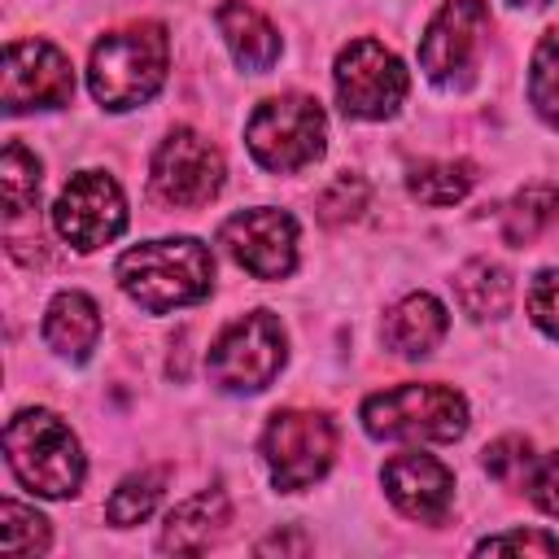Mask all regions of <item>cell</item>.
<instances>
[{"label":"cell","mask_w":559,"mask_h":559,"mask_svg":"<svg viewBox=\"0 0 559 559\" xmlns=\"http://www.w3.org/2000/svg\"><path fill=\"white\" fill-rule=\"evenodd\" d=\"M118 288L148 314L197 306L214 288V253L197 236H162L127 249L114 266Z\"/></svg>","instance_id":"1"},{"label":"cell","mask_w":559,"mask_h":559,"mask_svg":"<svg viewBox=\"0 0 559 559\" xmlns=\"http://www.w3.org/2000/svg\"><path fill=\"white\" fill-rule=\"evenodd\" d=\"M170 70V35L162 22H131L92 44L87 87L100 109L127 114L148 105Z\"/></svg>","instance_id":"2"},{"label":"cell","mask_w":559,"mask_h":559,"mask_svg":"<svg viewBox=\"0 0 559 559\" xmlns=\"http://www.w3.org/2000/svg\"><path fill=\"white\" fill-rule=\"evenodd\" d=\"M4 459L17 485L39 498H74L87 476L79 437L57 411L44 406H26L4 424Z\"/></svg>","instance_id":"3"},{"label":"cell","mask_w":559,"mask_h":559,"mask_svg":"<svg viewBox=\"0 0 559 559\" xmlns=\"http://www.w3.org/2000/svg\"><path fill=\"white\" fill-rule=\"evenodd\" d=\"M245 144H249V157L271 175L306 170L328 148V114L314 96H301V92L271 96L249 114Z\"/></svg>","instance_id":"4"},{"label":"cell","mask_w":559,"mask_h":559,"mask_svg":"<svg viewBox=\"0 0 559 559\" xmlns=\"http://www.w3.org/2000/svg\"><path fill=\"white\" fill-rule=\"evenodd\" d=\"M358 415L376 441H459L467 432V397L450 384H397L371 393Z\"/></svg>","instance_id":"5"},{"label":"cell","mask_w":559,"mask_h":559,"mask_svg":"<svg viewBox=\"0 0 559 559\" xmlns=\"http://www.w3.org/2000/svg\"><path fill=\"white\" fill-rule=\"evenodd\" d=\"M288 362L284 323L271 310H249L231 319L210 345L205 371L223 393H262Z\"/></svg>","instance_id":"6"},{"label":"cell","mask_w":559,"mask_h":559,"mask_svg":"<svg viewBox=\"0 0 559 559\" xmlns=\"http://www.w3.org/2000/svg\"><path fill=\"white\" fill-rule=\"evenodd\" d=\"M262 463L280 493H301L328 476L336 459V428L323 411H275L262 428Z\"/></svg>","instance_id":"7"},{"label":"cell","mask_w":559,"mask_h":559,"mask_svg":"<svg viewBox=\"0 0 559 559\" xmlns=\"http://www.w3.org/2000/svg\"><path fill=\"white\" fill-rule=\"evenodd\" d=\"M332 87L336 100L345 109V118H362V122H384L402 109L411 74L402 66V57L393 48H384L380 39H349L336 52L332 66Z\"/></svg>","instance_id":"8"},{"label":"cell","mask_w":559,"mask_h":559,"mask_svg":"<svg viewBox=\"0 0 559 559\" xmlns=\"http://www.w3.org/2000/svg\"><path fill=\"white\" fill-rule=\"evenodd\" d=\"M223 179H227L223 153L192 127L166 131V140L153 148L148 188H153V197L162 205H175V210L210 205L223 192Z\"/></svg>","instance_id":"9"},{"label":"cell","mask_w":559,"mask_h":559,"mask_svg":"<svg viewBox=\"0 0 559 559\" xmlns=\"http://www.w3.org/2000/svg\"><path fill=\"white\" fill-rule=\"evenodd\" d=\"M52 227L66 245L79 253H92L127 231V197L114 175L105 170H79L52 201Z\"/></svg>","instance_id":"10"},{"label":"cell","mask_w":559,"mask_h":559,"mask_svg":"<svg viewBox=\"0 0 559 559\" xmlns=\"http://www.w3.org/2000/svg\"><path fill=\"white\" fill-rule=\"evenodd\" d=\"M74 96V66L48 39H9L0 70V105L4 114L26 109H61Z\"/></svg>","instance_id":"11"},{"label":"cell","mask_w":559,"mask_h":559,"mask_svg":"<svg viewBox=\"0 0 559 559\" xmlns=\"http://www.w3.org/2000/svg\"><path fill=\"white\" fill-rule=\"evenodd\" d=\"M485 35H489V4L485 0H445L419 39L424 79L437 87H463L476 57H480Z\"/></svg>","instance_id":"12"},{"label":"cell","mask_w":559,"mask_h":559,"mask_svg":"<svg viewBox=\"0 0 559 559\" xmlns=\"http://www.w3.org/2000/svg\"><path fill=\"white\" fill-rule=\"evenodd\" d=\"M218 245L253 280H288L297 266V218L275 205H253L223 218Z\"/></svg>","instance_id":"13"},{"label":"cell","mask_w":559,"mask_h":559,"mask_svg":"<svg viewBox=\"0 0 559 559\" xmlns=\"http://www.w3.org/2000/svg\"><path fill=\"white\" fill-rule=\"evenodd\" d=\"M384 480V493L389 502L406 515V520H419V524H441L450 502H454V476L441 459L432 454H419V450H406V454H393L380 472Z\"/></svg>","instance_id":"14"},{"label":"cell","mask_w":559,"mask_h":559,"mask_svg":"<svg viewBox=\"0 0 559 559\" xmlns=\"http://www.w3.org/2000/svg\"><path fill=\"white\" fill-rule=\"evenodd\" d=\"M445 332H450V314L432 293H406L397 306H389L380 323V341L397 358H428L445 341Z\"/></svg>","instance_id":"15"},{"label":"cell","mask_w":559,"mask_h":559,"mask_svg":"<svg viewBox=\"0 0 559 559\" xmlns=\"http://www.w3.org/2000/svg\"><path fill=\"white\" fill-rule=\"evenodd\" d=\"M231 524V502L227 493L214 485V489H201L192 498H183L166 524H162V537H157V550L162 555H201L218 542V533Z\"/></svg>","instance_id":"16"},{"label":"cell","mask_w":559,"mask_h":559,"mask_svg":"<svg viewBox=\"0 0 559 559\" xmlns=\"http://www.w3.org/2000/svg\"><path fill=\"white\" fill-rule=\"evenodd\" d=\"M214 26H218L231 61L240 70H249V74H266L280 61V52H284L280 31L253 4H245V0H223L214 9Z\"/></svg>","instance_id":"17"},{"label":"cell","mask_w":559,"mask_h":559,"mask_svg":"<svg viewBox=\"0 0 559 559\" xmlns=\"http://www.w3.org/2000/svg\"><path fill=\"white\" fill-rule=\"evenodd\" d=\"M39 332H44V345H48L57 358H66V362H87L92 349H96V341H100V310H96V301H92L87 293L66 288V293H57V297L48 301Z\"/></svg>","instance_id":"18"},{"label":"cell","mask_w":559,"mask_h":559,"mask_svg":"<svg viewBox=\"0 0 559 559\" xmlns=\"http://www.w3.org/2000/svg\"><path fill=\"white\" fill-rule=\"evenodd\" d=\"M511 297H515V284H511V271L502 262H489V258H472L454 271V301L463 306L467 319L485 323V319H502L511 310Z\"/></svg>","instance_id":"19"},{"label":"cell","mask_w":559,"mask_h":559,"mask_svg":"<svg viewBox=\"0 0 559 559\" xmlns=\"http://www.w3.org/2000/svg\"><path fill=\"white\" fill-rule=\"evenodd\" d=\"M0 205H4V227H17L39 205V157L17 140H9L0 157Z\"/></svg>","instance_id":"20"},{"label":"cell","mask_w":559,"mask_h":559,"mask_svg":"<svg viewBox=\"0 0 559 559\" xmlns=\"http://www.w3.org/2000/svg\"><path fill=\"white\" fill-rule=\"evenodd\" d=\"M406 188L419 205H432V210H445V205H459L472 188H476V166L467 157H445V162H419L411 166L406 175Z\"/></svg>","instance_id":"21"},{"label":"cell","mask_w":559,"mask_h":559,"mask_svg":"<svg viewBox=\"0 0 559 559\" xmlns=\"http://www.w3.org/2000/svg\"><path fill=\"white\" fill-rule=\"evenodd\" d=\"M559 218V188L555 183H528L520 188L502 210V240L524 249L533 245L550 223Z\"/></svg>","instance_id":"22"},{"label":"cell","mask_w":559,"mask_h":559,"mask_svg":"<svg viewBox=\"0 0 559 559\" xmlns=\"http://www.w3.org/2000/svg\"><path fill=\"white\" fill-rule=\"evenodd\" d=\"M166 476H170V467H144V472L122 476L118 489H114L109 502H105V520H109L114 528H131V524L148 520V515L157 511V502H162Z\"/></svg>","instance_id":"23"},{"label":"cell","mask_w":559,"mask_h":559,"mask_svg":"<svg viewBox=\"0 0 559 559\" xmlns=\"http://www.w3.org/2000/svg\"><path fill=\"white\" fill-rule=\"evenodd\" d=\"M528 105L546 127L559 131V26H550L528 61Z\"/></svg>","instance_id":"24"},{"label":"cell","mask_w":559,"mask_h":559,"mask_svg":"<svg viewBox=\"0 0 559 559\" xmlns=\"http://www.w3.org/2000/svg\"><path fill=\"white\" fill-rule=\"evenodd\" d=\"M52 546V528L35 507H22L17 498L0 502V550L4 555H44Z\"/></svg>","instance_id":"25"},{"label":"cell","mask_w":559,"mask_h":559,"mask_svg":"<svg viewBox=\"0 0 559 559\" xmlns=\"http://www.w3.org/2000/svg\"><path fill=\"white\" fill-rule=\"evenodd\" d=\"M480 463H485V472L498 485H524L528 472H533V463H537V454H533V445L524 437H498V441L485 445Z\"/></svg>","instance_id":"26"},{"label":"cell","mask_w":559,"mask_h":559,"mask_svg":"<svg viewBox=\"0 0 559 559\" xmlns=\"http://www.w3.org/2000/svg\"><path fill=\"white\" fill-rule=\"evenodd\" d=\"M314 210H319V218L323 223H349V218H358L362 210H367V183L358 179V175H336L323 192H319V201H314Z\"/></svg>","instance_id":"27"},{"label":"cell","mask_w":559,"mask_h":559,"mask_svg":"<svg viewBox=\"0 0 559 559\" xmlns=\"http://www.w3.org/2000/svg\"><path fill=\"white\" fill-rule=\"evenodd\" d=\"M476 555H559V537L542 533V528H511V533H493L476 542Z\"/></svg>","instance_id":"28"},{"label":"cell","mask_w":559,"mask_h":559,"mask_svg":"<svg viewBox=\"0 0 559 559\" xmlns=\"http://www.w3.org/2000/svg\"><path fill=\"white\" fill-rule=\"evenodd\" d=\"M524 306H528V319H533L546 336L559 341V271H555V266H546V271L533 275Z\"/></svg>","instance_id":"29"},{"label":"cell","mask_w":559,"mask_h":559,"mask_svg":"<svg viewBox=\"0 0 559 559\" xmlns=\"http://www.w3.org/2000/svg\"><path fill=\"white\" fill-rule=\"evenodd\" d=\"M524 489H528V498H533V507H537V511L559 515V450L533 463V472H528Z\"/></svg>","instance_id":"30"},{"label":"cell","mask_w":559,"mask_h":559,"mask_svg":"<svg viewBox=\"0 0 559 559\" xmlns=\"http://www.w3.org/2000/svg\"><path fill=\"white\" fill-rule=\"evenodd\" d=\"M253 550H258V555H306V550H310V537H306L301 528H284V533L262 537Z\"/></svg>","instance_id":"31"},{"label":"cell","mask_w":559,"mask_h":559,"mask_svg":"<svg viewBox=\"0 0 559 559\" xmlns=\"http://www.w3.org/2000/svg\"><path fill=\"white\" fill-rule=\"evenodd\" d=\"M507 4H515V9H537V4H546V0H507Z\"/></svg>","instance_id":"32"}]
</instances>
